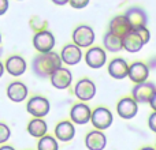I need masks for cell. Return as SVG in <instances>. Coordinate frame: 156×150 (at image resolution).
I'll use <instances>...</instances> for the list:
<instances>
[{
  "instance_id": "cell-1",
  "label": "cell",
  "mask_w": 156,
  "mask_h": 150,
  "mask_svg": "<svg viewBox=\"0 0 156 150\" xmlns=\"http://www.w3.org/2000/svg\"><path fill=\"white\" fill-rule=\"evenodd\" d=\"M60 55L51 51L47 53H38L32 62V70L38 78H49L58 68L62 67Z\"/></svg>"
},
{
  "instance_id": "cell-2",
  "label": "cell",
  "mask_w": 156,
  "mask_h": 150,
  "mask_svg": "<svg viewBox=\"0 0 156 150\" xmlns=\"http://www.w3.org/2000/svg\"><path fill=\"white\" fill-rule=\"evenodd\" d=\"M90 121L92 126L96 130L104 131V130L110 128L111 124H112V113L105 107H97L92 111Z\"/></svg>"
},
{
  "instance_id": "cell-3",
  "label": "cell",
  "mask_w": 156,
  "mask_h": 150,
  "mask_svg": "<svg viewBox=\"0 0 156 150\" xmlns=\"http://www.w3.org/2000/svg\"><path fill=\"white\" fill-rule=\"evenodd\" d=\"M94 38L96 36H94L93 29L88 25H80L73 32V44H76L81 49L89 48L94 43Z\"/></svg>"
},
{
  "instance_id": "cell-4",
  "label": "cell",
  "mask_w": 156,
  "mask_h": 150,
  "mask_svg": "<svg viewBox=\"0 0 156 150\" xmlns=\"http://www.w3.org/2000/svg\"><path fill=\"white\" fill-rule=\"evenodd\" d=\"M26 111L27 113H30L34 118L43 119L44 116H47L51 111V104L49 101L43 96H34L27 101L26 104Z\"/></svg>"
},
{
  "instance_id": "cell-5",
  "label": "cell",
  "mask_w": 156,
  "mask_h": 150,
  "mask_svg": "<svg viewBox=\"0 0 156 150\" xmlns=\"http://www.w3.org/2000/svg\"><path fill=\"white\" fill-rule=\"evenodd\" d=\"M33 46L38 53L51 52L55 46V36L49 30H38L33 37Z\"/></svg>"
},
{
  "instance_id": "cell-6",
  "label": "cell",
  "mask_w": 156,
  "mask_h": 150,
  "mask_svg": "<svg viewBox=\"0 0 156 150\" xmlns=\"http://www.w3.org/2000/svg\"><path fill=\"white\" fill-rule=\"evenodd\" d=\"M96 85L92 79L89 78H82L76 83L74 86V94L78 100H81L82 102L85 101H90L94 96H96Z\"/></svg>"
},
{
  "instance_id": "cell-7",
  "label": "cell",
  "mask_w": 156,
  "mask_h": 150,
  "mask_svg": "<svg viewBox=\"0 0 156 150\" xmlns=\"http://www.w3.org/2000/svg\"><path fill=\"white\" fill-rule=\"evenodd\" d=\"M156 91V86L151 82H143V83H137L134 85L132 90V98L134 100L137 104H147L149 102L151 97L154 96V93Z\"/></svg>"
},
{
  "instance_id": "cell-8",
  "label": "cell",
  "mask_w": 156,
  "mask_h": 150,
  "mask_svg": "<svg viewBox=\"0 0 156 150\" xmlns=\"http://www.w3.org/2000/svg\"><path fill=\"white\" fill-rule=\"evenodd\" d=\"M116 113L119 115V118L130 120L138 113V104L132 97H123L116 104Z\"/></svg>"
},
{
  "instance_id": "cell-9",
  "label": "cell",
  "mask_w": 156,
  "mask_h": 150,
  "mask_svg": "<svg viewBox=\"0 0 156 150\" xmlns=\"http://www.w3.org/2000/svg\"><path fill=\"white\" fill-rule=\"evenodd\" d=\"M85 62L88 64V67L93 68V70L101 68L107 62V53L100 46H92L85 53Z\"/></svg>"
},
{
  "instance_id": "cell-10",
  "label": "cell",
  "mask_w": 156,
  "mask_h": 150,
  "mask_svg": "<svg viewBox=\"0 0 156 150\" xmlns=\"http://www.w3.org/2000/svg\"><path fill=\"white\" fill-rule=\"evenodd\" d=\"M49 79H51V85L55 89L65 90V89L70 87L71 82H73V74H71V71L69 68L60 67L49 77Z\"/></svg>"
},
{
  "instance_id": "cell-11",
  "label": "cell",
  "mask_w": 156,
  "mask_h": 150,
  "mask_svg": "<svg viewBox=\"0 0 156 150\" xmlns=\"http://www.w3.org/2000/svg\"><path fill=\"white\" fill-rule=\"evenodd\" d=\"M144 45L145 44H144L143 38L138 36V33L134 29H132L127 34L122 37V49H125L129 53H137L143 49Z\"/></svg>"
},
{
  "instance_id": "cell-12",
  "label": "cell",
  "mask_w": 156,
  "mask_h": 150,
  "mask_svg": "<svg viewBox=\"0 0 156 150\" xmlns=\"http://www.w3.org/2000/svg\"><path fill=\"white\" fill-rule=\"evenodd\" d=\"M92 111L85 102H78L70 109V121L74 124H86L90 121Z\"/></svg>"
},
{
  "instance_id": "cell-13",
  "label": "cell",
  "mask_w": 156,
  "mask_h": 150,
  "mask_svg": "<svg viewBox=\"0 0 156 150\" xmlns=\"http://www.w3.org/2000/svg\"><path fill=\"white\" fill-rule=\"evenodd\" d=\"M127 22L130 23L132 29H137V27H144L148 23V15L141 7H130L125 12Z\"/></svg>"
},
{
  "instance_id": "cell-14",
  "label": "cell",
  "mask_w": 156,
  "mask_h": 150,
  "mask_svg": "<svg viewBox=\"0 0 156 150\" xmlns=\"http://www.w3.org/2000/svg\"><path fill=\"white\" fill-rule=\"evenodd\" d=\"M82 51H81L80 46H77L76 44H67L62 48L60 51V59L62 63L67 66H76L81 62L82 59Z\"/></svg>"
},
{
  "instance_id": "cell-15",
  "label": "cell",
  "mask_w": 156,
  "mask_h": 150,
  "mask_svg": "<svg viewBox=\"0 0 156 150\" xmlns=\"http://www.w3.org/2000/svg\"><path fill=\"white\" fill-rule=\"evenodd\" d=\"M127 77L133 83H143L147 82L149 77V67L143 62H134L133 64L129 66V73Z\"/></svg>"
},
{
  "instance_id": "cell-16",
  "label": "cell",
  "mask_w": 156,
  "mask_h": 150,
  "mask_svg": "<svg viewBox=\"0 0 156 150\" xmlns=\"http://www.w3.org/2000/svg\"><path fill=\"white\" fill-rule=\"evenodd\" d=\"M85 146L88 150H104L107 146V137L103 131L93 130L86 134Z\"/></svg>"
},
{
  "instance_id": "cell-17",
  "label": "cell",
  "mask_w": 156,
  "mask_h": 150,
  "mask_svg": "<svg viewBox=\"0 0 156 150\" xmlns=\"http://www.w3.org/2000/svg\"><path fill=\"white\" fill-rule=\"evenodd\" d=\"M26 68H27L26 60L22 56L14 55V56H10L5 60L4 70H7V73L10 75H12V77H21L22 74H25Z\"/></svg>"
},
{
  "instance_id": "cell-18",
  "label": "cell",
  "mask_w": 156,
  "mask_h": 150,
  "mask_svg": "<svg viewBox=\"0 0 156 150\" xmlns=\"http://www.w3.org/2000/svg\"><path fill=\"white\" fill-rule=\"evenodd\" d=\"M76 135V127L70 120H63L55 127V138L60 142H70Z\"/></svg>"
},
{
  "instance_id": "cell-19",
  "label": "cell",
  "mask_w": 156,
  "mask_h": 150,
  "mask_svg": "<svg viewBox=\"0 0 156 150\" xmlns=\"http://www.w3.org/2000/svg\"><path fill=\"white\" fill-rule=\"evenodd\" d=\"M127 73H129V64L122 57H115L108 64V74L114 79H123L127 77Z\"/></svg>"
},
{
  "instance_id": "cell-20",
  "label": "cell",
  "mask_w": 156,
  "mask_h": 150,
  "mask_svg": "<svg viewBox=\"0 0 156 150\" xmlns=\"http://www.w3.org/2000/svg\"><path fill=\"white\" fill-rule=\"evenodd\" d=\"M27 94H29L27 86L22 82H18V80L10 83L7 87V97L12 102H22L23 100H26Z\"/></svg>"
},
{
  "instance_id": "cell-21",
  "label": "cell",
  "mask_w": 156,
  "mask_h": 150,
  "mask_svg": "<svg viewBox=\"0 0 156 150\" xmlns=\"http://www.w3.org/2000/svg\"><path fill=\"white\" fill-rule=\"evenodd\" d=\"M130 30H132V26H130V23L127 22L125 15H118V16H115V18H112L110 22V26H108V32L118 36V37H121V38L123 37L125 34H127Z\"/></svg>"
},
{
  "instance_id": "cell-22",
  "label": "cell",
  "mask_w": 156,
  "mask_h": 150,
  "mask_svg": "<svg viewBox=\"0 0 156 150\" xmlns=\"http://www.w3.org/2000/svg\"><path fill=\"white\" fill-rule=\"evenodd\" d=\"M27 132L32 135L33 138H43L44 135H47V131H48V126H47L45 120L40 118H34L27 123Z\"/></svg>"
},
{
  "instance_id": "cell-23",
  "label": "cell",
  "mask_w": 156,
  "mask_h": 150,
  "mask_svg": "<svg viewBox=\"0 0 156 150\" xmlns=\"http://www.w3.org/2000/svg\"><path fill=\"white\" fill-rule=\"evenodd\" d=\"M103 45H104L105 51L119 52V51H122V38L112 34V33L107 32L104 34V37H103Z\"/></svg>"
},
{
  "instance_id": "cell-24",
  "label": "cell",
  "mask_w": 156,
  "mask_h": 150,
  "mask_svg": "<svg viewBox=\"0 0 156 150\" xmlns=\"http://www.w3.org/2000/svg\"><path fill=\"white\" fill-rule=\"evenodd\" d=\"M37 150H59L58 139L51 137V135H44L43 138L38 139Z\"/></svg>"
},
{
  "instance_id": "cell-25",
  "label": "cell",
  "mask_w": 156,
  "mask_h": 150,
  "mask_svg": "<svg viewBox=\"0 0 156 150\" xmlns=\"http://www.w3.org/2000/svg\"><path fill=\"white\" fill-rule=\"evenodd\" d=\"M11 137V130L7 124L0 123V145L5 143Z\"/></svg>"
},
{
  "instance_id": "cell-26",
  "label": "cell",
  "mask_w": 156,
  "mask_h": 150,
  "mask_svg": "<svg viewBox=\"0 0 156 150\" xmlns=\"http://www.w3.org/2000/svg\"><path fill=\"white\" fill-rule=\"evenodd\" d=\"M134 30L138 33V36L143 38L144 44H148V43H149V40H151V33H149V30L147 29V26H144V27H137V29H134Z\"/></svg>"
},
{
  "instance_id": "cell-27",
  "label": "cell",
  "mask_w": 156,
  "mask_h": 150,
  "mask_svg": "<svg viewBox=\"0 0 156 150\" xmlns=\"http://www.w3.org/2000/svg\"><path fill=\"white\" fill-rule=\"evenodd\" d=\"M70 5L76 10H81V8H85L89 4V0H69Z\"/></svg>"
},
{
  "instance_id": "cell-28",
  "label": "cell",
  "mask_w": 156,
  "mask_h": 150,
  "mask_svg": "<svg viewBox=\"0 0 156 150\" xmlns=\"http://www.w3.org/2000/svg\"><path fill=\"white\" fill-rule=\"evenodd\" d=\"M148 127L151 128V131L156 132V112H152L148 118Z\"/></svg>"
},
{
  "instance_id": "cell-29",
  "label": "cell",
  "mask_w": 156,
  "mask_h": 150,
  "mask_svg": "<svg viewBox=\"0 0 156 150\" xmlns=\"http://www.w3.org/2000/svg\"><path fill=\"white\" fill-rule=\"evenodd\" d=\"M8 10V0H0V15H4Z\"/></svg>"
},
{
  "instance_id": "cell-30",
  "label": "cell",
  "mask_w": 156,
  "mask_h": 150,
  "mask_svg": "<svg viewBox=\"0 0 156 150\" xmlns=\"http://www.w3.org/2000/svg\"><path fill=\"white\" fill-rule=\"evenodd\" d=\"M149 105H151V108L154 109V112H156V91L154 93V96L151 97V100H149V102H148Z\"/></svg>"
},
{
  "instance_id": "cell-31",
  "label": "cell",
  "mask_w": 156,
  "mask_h": 150,
  "mask_svg": "<svg viewBox=\"0 0 156 150\" xmlns=\"http://www.w3.org/2000/svg\"><path fill=\"white\" fill-rule=\"evenodd\" d=\"M52 3H55L56 5H65L69 3V0H52Z\"/></svg>"
},
{
  "instance_id": "cell-32",
  "label": "cell",
  "mask_w": 156,
  "mask_h": 150,
  "mask_svg": "<svg viewBox=\"0 0 156 150\" xmlns=\"http://www.w3.org/2000/svg\"><path fill=\"white\" fill-rule=\"evenodd\" d=\"M0 150H15L12 148V146H8V145H4V146H2L0 148Z\"/></svg>"
},
{
  "instance_id": "cell-33",
  "label": "cell",
  "mask_w": 156,
  "mask_h": 150,
  "mask_svg": "<svg viewBox=\"0 0 156 150\" xmlns=\"http://www.w3.org/2000/svg\"><path fill=\"white\" fill-rule=\"evenodd\" d=\"M3 74H4V66H3V63L0 62V78L3 77Z\"/></svg>"
},
{
  "instance_id": "cell-34",
  "label": "cell",
  "mask_w": 156,
  "mask_h": 150,
  "mask_svg": "<svg viewBox=\"0 0 156 150\" xmlns=\"http://www.w3.org/2000/svg\"><path fill=\"white\" fill-rule=\"evenodd\" d=\"M140 150H156L155 148H151V146H145V148H141Z\"/></svg>"
},
{
  "instance_id": "cell-35",
  "label": "cell",
  "mask_w": 156,
  "mask_h": 150,
  "mask_svg": "<svg viewBox=\"0 0 156 150\" xmlns=\"http://www.w3.org/2000/svg\"><path fill=\"white\" fill-rule=\"evenodd\" d=\"M0 44H2V34H0Z\"/></svg>"
},
{
  "instance_id": "cell-36",
  "label": "cell",
  "mask_w": 156,
  "mask_h": 150,
  "mask_svg": "<svg viewBox=\"0 0 156 150\" xmlns=\"http://www.w3.org/2000/svg\"><path fill=\"white\" fill-rule=\"evenodd\" d=\"M155 149H156V146H155Z\"/></svg>"
}]
</instances>
